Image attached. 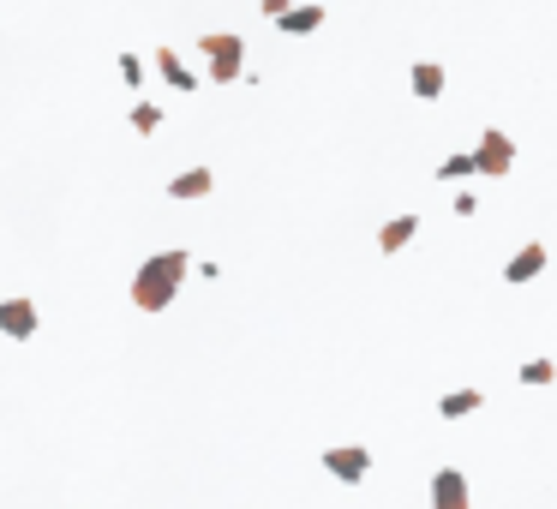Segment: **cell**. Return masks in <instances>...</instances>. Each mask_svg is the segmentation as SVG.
<instances>
[{"label":"cell","mask_w":557,"mask_h":509,"mask_svg":"<svg viewBox=\"0 0 557 509\" xmlns=\"http://www.w3.org/2000/svg\"><path fill=\"white\" fill-rule=\"evenodd\" d=\"M150 60H156V72H162L174 90H198V72H192V66H186L174 48H150Z\"/></svg>","instance_id":"obj_4"},{"label":"cell","mask_w":557,"mask_h":509,"mask_svg":"<svg viewBox=\"0 0 557 509\" xmlns=\"http://www.w3.org/2000/svg\"><path fill=\"white\" fill-rule=\"evenodd\" d=\"M258 6H264V18H282L288 12V0H258Z\"/></svg>","instance_id":"obj_12"},{"label":"cell","mask_w":557,"mask_h":509,"mask_svg":"<svg viewBox=\"0 0 557 509\" xmlns=\"http://www.w3.org/2000/svg\"><path fill=\"white\" fill-rule=\"evenodd\" d=\"M204 192H210V168H186V174L168 180V198H180V204H192V198H204Z\"/></svg>","instance_id":"obj_5"},{"label":"cell","mask_w":557,"mask_h":509,"mask_svg":"<svg viewBox=\"0 0 557 509\" xmlns=\"http://www.w3.org/2000/svg\"><path fill=\"white\" fill-rule=\"evenodd\" d=\"M276 24H282V30H294V36H306V30H318V24H324V6H288Z\"/></svg>","instance_id":"obj_6"},{"label":"cell","mask_w":557,"mask_h":509,"mask_svg":"<svg viewBox=\"0 0 557 509\" xmlns=\"http://www.w3.org/2000/svg\"><path fill=\"white\" fill-rule=\"evenodd\" d=\"M324 462H330V474H342V480H360V474H366V456H360V450H330Z\"/></svg>","instance_id":"obj_7"},{"label":"cell","mask_w":557,"mask_h":509,"mask_svg":"<svg viewBox=\"0 0 557 509\" xmlns=\"http://www.w3.org/2000/svg\"><path fill=\"white\" fill-rule=\"evenodd\" d=\"M36 330H42V306L30 294H6L0 300V336L6 342H30Z\"/></svg>","instance_id":"obj_3"},{"label":"cell","mask_w":557,"mask_h":509,"mask_svg":"<svg viewBox=\"0 0 557 509\" xmlns=\"http://www.w3.org/2000/svg\"><path fill=\"white\" fill-rule=\"evenodd\" d=\"M114 72H120V84H126V90H144V60H138L132 48H126V54L114 60Z\"/></svg>","instance_id":"obj_8"},{"label":"cell","mask_w":557,"mask_h":509,"mask_svg":"<svg viewBox=\"0 0 557 509\" xmlns=\"http://www.w3.org/2000/svg\"><path fill=\"white\" fill-rule=\"evenodd\" d=\"M126 120H132V132H156V126H162V108H156V102H132Z\"/></svg>","instance_id":"obj_9"},{"label":"cell","mask_w":557,"mask_h":509,"mask_svg":"<svg viewBox=\"0 0 557 509\" xmlns=\"http://www.w3.org/2000/svg\"><path fill=\"white\" fill-rule=\"evenodd\" d=\"M198 54H204V66H210L216 84H234V78L246 72V42H240L234 30H210V36L198 42Z\"/></svg>","instance_id":"obj_2"},{"label":"cell","mask_w":557,"mask_h":509,"mask_svg":"<svg viewBox=\"0 0 557 509\" xmlns=\"http://www.w3.org/2000/svg\"><path fill=\"white\" fill-rule=\"evenodd\" d=\"M408 234H414V222H408V216H402V222H390V228H384V246H390V252H396V246H408Z\"/></svg>","instance_id":"obj_11"},{"label":"cell","mask_w":557,"mask_h":509,"mask_svg":"<svg viewBox=\"0 0 557 509\" xmlns=\"http://www.w3.org/2000/svg\"><path fill=\"white\" fill-rule=\"evenodd\" d=\"M414 84H420L426 96H438V84H444V72H438V66H414Z\"/></svg>","instance_id":"obj_10"},{"label":"cell","mask_w":557,"mask_h":509,"mask_svg":"<svg viewBox=\"0 0 557 509\" xmlns=\"http://www.w3.org/2000/svg\"><path fill=\"white\" fill-rule=\"evenodd\" d=\"M186 270H192L186 252H156V258H144V264L132 270V306H138V312H168L174 294L186 288Z\"/></svg>","instance_id":"obj_1"}]
</instances>
